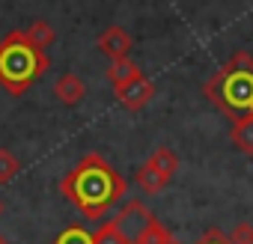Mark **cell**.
<instances>
[{
    "instance_id": "9a60e30c",
    "label": "cell",
    "mask_w": 253,
    "mask_h": 244,
    "mask_svg": "<svg viewBox=\"0 0 253 244\" xmlns=\"http://www.w3.org/2000/svg\"><path fill=\"white\" fill-rule=\"evenodd\" d=\"M18 173V158L6 149H0V182H9Z\"/></svg>"
},
{
    "instance_id": "ba28073f",
    "label": "cell",
    "mask_w": 253,
    "mask_h": 244,
    "mask_svg": "<svg viewBox=\"0 0 253 244\" xmlns=\"http://www.w3.org/2000/svg\"><path fill=\"white\" fill-rule=\"evenodd\" d=\"M57 98H60L63 104H78V101L84 98V83H81L75 75H63V78L57 81Z\"/></svg>"
},
{
    "instance_id": "3957f363",
    "label": "cell",
    "mask_w": 253,
    "mask_h": 244,
    "mask_svg": "<svg viewBox=\"0 0 253 244\" xmlns=\"http://www.w3.org/2000/svg\"><path fill=\"white\" fill-rule=\"evenodd\" d=\"M45 69L48 57L27 39V33H9L0 42V83L9 92L21 95Z\"/></svg>"
},
{
    "instance_id": "4fadbf2b",
    "label": "cell",
    "mask_w": 253,
    "mask_h": 244,
    "mask_svg": "<svg viewBox=\"0 0 253 244\" xmlns=\"http://www.w3.org/2000/svg\"><path fill=\"white\" fill-rule=\"evenodd\" d=\"M92 244H125V238L116 232L113 223H101L98 232H92Z\"/></svg>"
},
{
    "instance_id": "5b68a950",
    "label": "cell",
    "mask_w": 253,
    "mask_h": 244,
    "mask_svg": "<svg viewBox=\"0 0 253 244\" xmlns=\"http://www.w3.org/2000/svg\"><path fill=\"white\" fill-rule=\"evenodd\" d=\"M116 95L125 101V107L137 110V107H143V104L152 98V83H149L143 75H137L134 81H128L125 86H119V89H116Z\"/></svg>"
},
{
    "instance_id": "8992f818",
    "label": "cell",
    "mask_w": 253,
    "mask_h": 244,
    "mask_svg": "<svg viewBox=\"0 0 253 244\" xmlns=\"http://www.w3.org/2000/svg\"><path fill=\"white\" fill-rule=\"evenodd\" d=\"M98 45H101V51H104V54H110V60H119V57H125V51H128L131 39H128V33H125V30L110 27V30L98 39Z\"/></svg>"
},
{
    "instance_id": "6da1fadb",
    "label": "cell",
    "mask_w": 253,
    "mask_h": 244,
    "mask_svg": "<svg viewBox=\"0 0 253 244\" xmlns=\"http://www.w3.org/2000/svg\"><path fill=\"white\" fill-rule=\"evenodd\" d=\"M60 191L78 205V211L89 220H101L116 208V203L125 197L128 182H125L101 155H84L78 167L60 182Z\"/></svg>"
},
{
    "instance_id": "8fae6325",
    "label": "cell",
    "mask_w": 253,
    "mask_h": 244,
    "mask_svg": "<svg viewBox=\"0 0 253 244\" xmlns=\"http://www.w3.org/2000/svg\"><path fill=\"white\" fill-rule=\"evenodd\" d=\"M149 164H152L158 173H164V176L170 179V176H173V170H176V155H173L170 149H158V152L149 158Z\"/></svg>"
},
{
    "instance_id": "ac0fdd59",
    "label": "cell",
    "mask_w": 253,
    "mask_h": 244,
    "mask_svg": "<svg viewBox=\"0 0 253 244\" xmlns=\"http://www.w3.org/2000/svg\"><path fill=\"white\" fill-rule=\"evenodd\" d=\"M0 244H9V241H6V238H3V235H0Z\"/></svg>"
},
{
    "instance_id": "52a82bcc",
    "label": "cell",
    "mask_w": 253,
    "mask_h": 244,
    "mask_svg": "<svg viewBox=\"0 0 253 244\" xmlns=\"http://www.w3.org/2000/svg\"><path fill=\"white\" fill-rule=\"evenodd\" d=\"M140 72H137V66L131 63V60H125V57H119V60H113L110 63V69H107V78H110V83L119 89V86H125L128 81H134Z\"/></svg>"
},
{
    "instance_id": "277c9868",
    "label": "cell",
    "mask_w": 253,
    "mask_h": 244,
    "mask_svg": "<svg viewBox=\"0 0 253 244\" xmlns=\"http://www.w3.org/2000/svg\"><path fill=\"white\" fill-rule=\"evenodd\" d=\"M110 223H113L116 232L125 238V244H140V238L149 232V226L155 223V217H152V211H149L140 200H128Z\"/></svg>"
},
{
    "instance_id": "30bf717a",
    "label": "cell",
    "mask_w": 253,
    "mask_h": 244,
    "mask_svg": "<svg viewBox=\"0 0 253 244\" xmlns=\"http://www.w3.org/2000/svg\"><path fill=\"white\" fill-rule=\"evenodd\" d=\"M232 140H235V146H238V149H244V152H253V116H250V119H241V122H235Z\"/></svg>"
},
{
    "instance_id": "2e32d148",
    "label": "cell",
    "mask_w": 253,
    "mask_h": 244,
    "mask_svg": "<svg viewBox=\"0 0 253 244\" xmlns=\"http://www.w3.org/2000/svg\"><path fill=\"white\" fill-rule=\"evenodd\" d=\"M229 244H253V226L250 223H238L229 232Z\"/></svg>"
},
{
    "instance_id": "7a4b0ae2",
    "label": "cell",
    "mask_w": 253,
    "mask_h": 244,
    "mask_svg": "<svg viewBox=\"0 0 253 244\" xmlns=\"http://www.w3.org/2000/svg\"><path fill=\"white\" fill-rule=\"evenodd\" d=\"M206 95L235 122L253 116V57L238 51L206 83Z\"/></svg>"
},
{
    "instance_id": "d6986e66",
    "label": "cell",
    "mask_w": 253,
    "mask_h": 244,
    "mask_svg": "<svg viewBox=\"0 0 253 244\" xmlns=\"http://www.w3.org/2000/svg\"><path fill=\"white\" fill-rule=\"evenodd\" d=\"M0 211H3V203H0Z\"/></svg>"
},
{
    "instance_id": "5bb4252c",
    "label": "cell",
    "mask_w": 253,
    "mask_h": 244,
    "mask_svg": "<svg viewBox=\"0 0 253 244\" xmlns=\"http://www.w3.org/2000/svg\"><path fill=\"white\" fill-rule=\"evenodd\" d=\"M57 244H92V232H86L81 226H72L57 238Z\"/></svg>"
},
{
    "instance_id": "9c48e42d",
    "label": "cell",
    "mask_w": 253,
    "mask_h": 244,
    "mask_svg": "<svg viewBox=\"0 0 253 244\" xmlns=\"http://www.w3.org/2000/svg\"><path fill=\"white\" fill-rule=\"evenodd\" d=\"M137 185L143 188V191H149V194H155V191H161L164 185H167V176L164 173H158L152 164H146L140 173H137Z\"/></svg>"
},
{
    "instance_id": "7c38bea8",
    "label": "cell",
    "mask_w": 253,
    "mask_h": 244,
    "mask_svg": "<svg viewBox=\"0 0 253 244\" xmlns=\"http://www.w3.org/2000/svg\"><path fill=\"white\" fill-rule=\"evenodd\" d=\"M27 39H30V42L36 45V48H42V51H45V48H48V45L54 42V33H51V27H48V24L36 21V24H33L30 30H27Z\"/></svg>"
},
{
    "instance_id": "ffe728a7",
    "label": "cell",
    "mask_w": 253,
    "mask_h": 244,
    "mask_svg": "<svg viewBox=\"0 0 253 244\" xmlns=\"http://www.w3.org/2000/svg\"><path fill=\"white\" fill-rule=\"evenodd\" d=\"M173 244H176V241H173Z\"/></svg>"
},
{
    "instance_id": "e0dca14e",
    "label": "cell",
    "mask_w": 253,
    "mask_h": 244,
    "mask_svg": "<svg viewBox=\"0 0 253 244\" xmlns=\"http://www.w3.org/2000/svg\"><path fill=\"white\" fill-rule=\"evenodd\" d=\"M200 244H229V241L223 238V232H217V229H211V232H209V235H206V238H203Z\"/></svg>"
}]
</instances>
